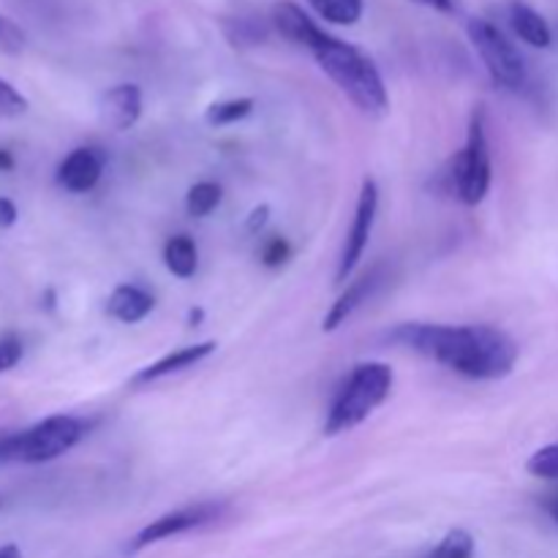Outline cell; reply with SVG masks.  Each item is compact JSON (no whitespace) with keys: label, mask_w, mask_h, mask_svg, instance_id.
Wrapping results in <instances>:
<instances>
[{"label":"cell","mask_w":558,"mask_h":558,"mask_svg":"<svg viewBox=\"0 0 558 558\" xmlns=\"http://www.w3.org/2000/svg\"><path fill=\"white\" fill-rule=\"evenodd\" d=\"M153 305H156L153 294L134 287V283H123V287H118L109 294L107 314L112 316V319L123 322V325H136V322H142L150 314Z\"/></svg>","instance_id":"14"},{"label":"cell","mask_w":558,"mask_h":558,"mask_svg":"<svg viewBox=\"0 0 558 558\" xmlns=\"http://www.w3.org/2000/svg\"><path fill=\"white\" fill-rule=\"evenodd\" d=\"M0 507H3V499H0Z\"/></svg>","instance_id":"33"},{"label":"cell","mask_w":558,"mask_h":558,"mask_svg":"<svg viewBox=\"0 0 558 558\" xmlns=\"http://www.w3.org/2000/svg\"><path fill=\"white\" fill-rule=\"evenodd\" d=\"M466 31L474 49L483 58L485 69H488L490 80L499 87H507V90H521L529 76L521 49L488 20H472Z\"/></svg>","instance_id":"5"},{"label":"cell","mask_w":558,"mask_h":558,"mask_svg":"<svg viewBox=\"0 0 558 558\" xmlns=\"http://www.w3.org/2000/svg\"><path fill=\"white\" fill-rule=\"evenodd\" d=\"M14 169V156L9 150H0V172H11Z\"/></svg>","instance_id":"29"},{"label":"cell","mask_w":558,"mask_h":558,"mask_svg":"<svg viewBox=\"0 0 558 558\" xmlns=\"http://www.w3.org/2000/svg\"><path fill=\"white\" fill-rule=\"evenodd\" d=\"M308 3L330 25H354L363 16V0H308Z\"/></svg>","instance_id":"17"},{"label":"cell","mask_w":558,"mask_h":558,"mask_svg":"<svg viewBox=\"0 0 558 558\" xmlns=\"http://www.w3.org/2000/svg\"><path fill=\"white\" fill-rule=\"evenodd\" d=\"M289 254H292V248H289V243L283 238H270L265 245H262V265L267 267H281L283 262L289 259Z\"/></svg>","instance_id":"24"},{"label":"cell","mask_w":558,"mask_h":558,"mask_svg":"<svg viewBox=\"0 0 558 558\" xmlns=\"http://www.w3.org/2000/svg\"><path fill=\"white\" fill-rule=\"evenodd\" d=\"M510 27L515 31V36L521 38V41L529 44V47L548 49L550 44H554V33H550L548 20L529 3L510 5Z\"/></svg>","instance_id":"15"},{"label":"cell","mask_w":558,"mask_h":558,"mask_svg":"<svg viewBox=\"0 0 558 558\" xmlns=\"http://www.w3.org/2000/svg\"><path fill=\"white\" fill-rule=\"evenodd\" d=\"M142 118V90L134 82H123L104 93L101 98V120L114 131L134 129Z\"/></svg>","instance_id":"11"},{"label":"cell","mask_w":558,"mask_h":558,"mask_svg":"<svg viewBox=\"0 0 558 558\" xmlns=\"http://www.w3.org/2000/svg\"><path fill=\"white\" fill-rule=\"evenodd\" d=\"M27 47V36L14 20L0 14V54H20Z\"/></svg>","instance_id":"22"},{"label":"cell","mask_w":558,"mask_h":558,"mask_svg":"<svg viewBox=\"0 0 558 558\" xmlns=\"http://www.w3.org/2000/svg\"><path fill=\"white\" fill-rule=\"evenodd\" d=\"M267 221H270V207L259 205V207H254V210H251L248 221H245V229H248L251 234H256V232H262V229L267 227Z\"/></svg>","instance_id":"26"},{"label":"cell","mask_w":558,"mask_h":558,"mask_svg":"<svg viewBox=\"0 0 558 558\" xmlns=\"http://www.w3.org/2000/svg\"><path fill=\"white\" fill-rule=\"evenodd\" d=\"M22 354H25V347H22L20 338H16V336L0 338V374L16 368V365H20V360H22Z\"/></svg>","instance_id":"23"},{"label":"cell","mask_w":558,"mask_h":558,"mask_svg":"<svg viewBox=\"0 0 558 558\" xmlns=\"http://www.w3.org/2000/svg\"><path fill=\"white\" fill-rule=\"evenodd\" d=\"M414 3L430 5V9H436V11H450L456 0H414Z\"/></svg>","instance_id":"28"},{"label":"cell","mask_w":558,"mask_h":558,"mask_svg":"<svg viewBox=\"0 0 558 558\" xmlns=\"http://www.w3.org/2000/svg\"><path fill=\"white\" fill-rule=\"evenodd\" d=\"M319 69L347 93L349 101L368 114L387 112V87L381 80L379 69L365 52H360L354 44L341 41V38L327 33L325 41L316 49H311Z\"/></svg>","instance_id":"2"},{"label":"cell","mask_w":558,"mask_h":558,"mask_svg":"<svg viewBox=\"0 0 558 558\" xmlns=\"http://www.w3.org/2000/svg\"><path fill=\"white\" fill-rule=\"evenodd\" d=\"M218 518V507L216 505H194V507H183V510L167 512V515L156 518V521L147 523L140 534L131 543V550H142L147 545H156L161 539L178 537V534L194 532V529L205 526V523L216 521Z\"/></svg>","instance_id":"8"},{"label":"cell","mask_w":558,"mask_h":558,"mask_svg":"<svg viewBox=\"0 0 558 558\" xmlns=\"http://www.w3.org/2000/svg\"><path fill=\"white\" fill-rule=\"evenodd\" d=\"M223 191L218 183H210V180H202V183L191 185L189 194H185V210L194 218H205L221 205Z\"/></svg>","instance_id":"18"},{"label":"cell","mask_w":558,"mask_h":558,"mask_svg":"<svg viewBox=\"0 0 558 558\" xmlns=\"http://www.w3.org/2000/svg\"><path fill=\"white\" fill-rule=\"evenodd\" d=\"M376 210H379V189H376L374 180H363V189H360L357 210H354L352 229L347 234V243H343L341 259H338L336 281L347 283V278L357 270L360 259H363L365 248H368L371 232H374Z\"/></svg>","instance_id":"7"},{"label":"cell","mask_w":558,"mask_h":558,"mask_svg":"<svg viewBox=\"0 0 558 558\" xmlns=\"http://www.w3.org/2000/svg\"><path fill=\"white\" fill-rule=\"evenodd\" d=\"M85 430L87 425L80 417L54 414L20 434H0V463H49L80 445Z\"/></svg>","instance_id":"4"},{"label":"cell","mask_w":558,"mask_h":558,"mask_svg":"<svg viewBox=\"0 0 558 558\" xmlns=\"http://www.w3.org/2000/svg\"><path fill=\"white\" fill-rule=\"evenodd\" d=\"M107 158L98 147H76L60 161L58 167V185L69 194H87L101 180Z\"/></svg>","instance_id":"9"},{"label":"cell","mask_w":558,"mask_h":558,"mask_svg":"<svg viewBox=\"0 0 558 558\" xmlns=\"http://www.w3.org/2000/svg\"><path fill=\"white\" fill-rule=\"evenodd\" d=\"M16 218H20V210H16L14 202L5 199V196H0V229L14 227Z\"/></svg>","instance_id":"27"},{"label":"cell","mask_w":558,"mask_h":558,"mask_svg":"<svg viewBox=\"0 0 558 558\" xmlns=\"http://www.w3.org/2000/svg\"><path fill=\"white\" fill-rule=\"evenodd\" d=\"M545 510H548L550 515H554V521L558 523V494H556V496H550V499L545 501Z\"/></svg>","instance_id":"31"},{"label":"cell","mask_w":558,"mask_h":558,"mask_svg":"<svg viewBox=\"0 0 558 558\" xmlns=\"http://www.w3.org/2000/svg\"><path fill=\"white\" fill-rule=\"evenodd\" d=\"M163 265L172 276L194 278L196 267H199V248H196L194 238H189V234L169 238L163 245Z\"/></svg>","instance_id":"16"},{"label":"cell","mask_w":558,"mask_h":558,"mask_svg":"<svg viewBox=\"0 0 558 558\" xmlns=\"http://www.w3.org/2000/svg\"><path fill=\"white\" fill-rule=\"evenodd\" d=\"M526 472L539 480H554V483H558V441L556 445L539 447L526 461Z\"/></svg>","instance_id":"21"},{"label":"cell","mask_w":558,"mask_h":558,"mask_svg":"<svg viewBox=\"0 0 558 558\" xmlns=\"http://www.w3.org/2000/svg\"><path fill=\"white\" fill-rule=\"evenodd\" d=\"M428 558H474V537L466 529H452V532H447L445 539L430 550Z\"/></svg>","instance_id":"20"},{"label":"cell","mask_w":558,"mask_h":558,"mask_svg":"<svg viewBox=\"0 0 558 558\" xmlns=\"http://www.w3.org/2000/svg\"><path fill=\"white\" fill-rule=\"evenodd\" d=\"M456 191L458 199L469 207H477L490 189V150L485 136V112L477 109L469 123V136L463 150L456 158Z\"/></svg>","instance_id":"6"},{"label":"cell","mask_w":558,"mask_h":558,"mask_svg":"<svg viewBox=\"0 0 558 558\" xmlns=\"http://www.w3.org/2000/svg\"><path fill=\"white\" fill-rule=\"evenodd\" d=\"M272 25H276V31L283 38H289V41L300 44L305 49H316L327 38V33L298 3H292V0H278L272 5Z\"/></svg>","instance_id":"10"},{"label":"cell","mask_w":558,"mask_h":558,"mask_svg":"<svg viewBox=\"0 0 558 558\" xmlns=\"http://www.w3.org/2000/svg\"><path fill=\"white\" fill-rule=\"evenodd\" d=\"M216 352V343L213 341H205V343H194V347H185V349H178V352L167 354V357L156 360L153 365H147V368H142L140 374L131 379V385H150V381H158L163 379V376L169 374H178V371H185V368H194V365H199L202 360H207L210 354Z\"/></svg>","instance_id":"12"},{"label":"cell","mask_w":558,"mask_h":558,"mask_svg":"<svg viewBox=\"0 0 558 558\" xmlns=\"http://www.w3.org/2000/svg\"><path fill=\"white\" fill-rule=\"evenodd\" d=\"M392 368L385 363H363L352 371L347 385L338 390L327 414L325 434L338 436L363 425L390 398Z\"/></svg>","instance_id":"3"},{"label":"cell","mask_w":558,"mask_h":558,"mask_svg":"<svg viewBox=\"0 0 558 558\" xmlns=\"http://www.w3.org/2000/svg\"><path fill=\"white\" fill-rule=\"evenodd\" d=\"M0 558H22V550L16 545H0Z\"/></svg>","instance_id":"30"},{"label":"cell","mask_w":558,"mask_h":558,"mask_svg":"<svg viewBox=\"0 0 558 558\" xmlns=\"http://www.w3.org/2000/svg\"><path fill=\"white\" fill-rule=\"evenodd\" d=\"M259 38H265V31H262V25H256V22H248V20H238V33L232 36L234 44H243V41L256 44Z\"/></svg>","instance_id":"25"},{"label":"cell","mask_w":558,"mask_h":558,"mask_svg":"<svg viewBox=\"0 0 558 558\" xmlns=\"http://www.w3.org/2000/svg\"><path fill=\"white\" fill-rule=\"evenodd\" d=\"M254 112V98H229V101H218L210 104L205 112V120L210 125H232L245 120L248 114Z\"/></svg>","instance_id":"19"},{"label":"cell","mask_w":558,"mask_h":558,"mask_svg":"<svg viewBox=\"0 0 558 558\" xmlns=\"http://www.w3.org/2000/svg\"><path fill=\"white\" fill-rule=\"evenodd\" d=\"M376 287H379V270L368 272V276H363V278H357V281L349 283L347 292H343L341 298L332 303V308L327 311L325 322H322V330L332 332V330H338L341 325H347L349 316H352L354 311H357L360 305H363L365 300L374 294Z\"/></svg>","instance_id":"13"},{"label":"cell","mask_w":558,"mask_h":558,"mask_svg":"<svg viewBox=\"0 0 558 558\" xmlns=\"http://www.w3.org/2000/svg\"><path fill=\"white\" fill-rule=\"evenodd\" d=\"M199 319H202V311H199V308L191 311V314H189V322H191V325H196V322H199Z\"/></svg>","instance_id":"32"},{"label":"cell","mask_w":558,"mask_h":558,"mask_svg":"<svg viewBox=\"0 0 558 558\" xmlns=\"http://www.w3.org/2000/svg\"><path fill=\"white\" fill-rule=\"evenodd\" d=\"M390 341L477 381L505 379L518 363V343L490 325H401Z\"/></svg>","instance_id":"1"}]
</instances>
